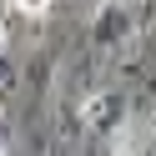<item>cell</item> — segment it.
<instances>
[{
    "mask_svg": "<svg viewBox=\"0 0 156 156\" xmlns=\"http://www.w3.org/2000/svg\"><path fill=\"white\" fill-rule=\"evenodd\" d=\"M141 20H146L141 0H101L96 5V20H91V35H96L101 51H121V45L136 41Z\"/></svg>",
    "mask_w": 156,
    "mask_h": 156,
    "instance_id": "6da1fadb",
    "label": "cell"
},
{
    "mask_svg": "<svg viewBox=\"0 0 156 156\" xmlns=\"http://www.w3.org/2000/svg\"><path fill=\"white\" fill-rule=\"evenodd\" d=\"M0 55H5V20H0Z\"/></svg>",
    "mask_w": 156,
    "mask_h": 156,
    "instance_id": "277c9868",
    "label": "cell"
},
{
    "mask_svg": "<svg viewBox=\"0 0 156 156\" xmlns=\"http://www.w3.org/2000/svg\"><path fill=\"white\" fill-rule=\"evenodd\" d=\"M51 5H55V0H15V10H25L30 20H41V15H51Z\"/></svg>",
    "mask_w": 156,
    "mask_h": 156,
    "instance_id": "3957f363",
    "label": "cell"
},
{
    "mask_svg": "<svg viewBox=\"0 0 156 156\" xmlns=\"http://www.w3.org/2000/svg\"><path fill=\"white\" fill-rule=\"evenodd\" d=\"M151 131H156V111H151Z\"/></svg>",
    "mask_w": 156,
    "mask_h": 156,
    "instance_id": "5b68a950",
    "label": "cell"
},
{
    "mask_svg": "<svg viewBox=\"0 0 156 156\" xmlns=\"http://www.w3.org/2000/svg\"><path fill=\"white\" fill-rule=\"evenodd\" d=\"M5 5H15V0H5Z\"/></svg>",
    "mask_w": 156,
    "mask_h": 156,
    "instance_id": "8992f818",
    "label": "cell"
},
{
    "mask_svg": "<svg viewBox=\"0 0 156 156\" xmlns=\"http://www.w3.org/2000/svg\"><path fill=\"white\" fill-rule=\"evenodd\" d=\"M81 126L96 136H116L126 126V96L121 91H91L81 106Z\"/></svg>",
    "mask_w": 156,
    "mask_h": 156,
    "instance_id": "7a4b0ae2",
    "label": "cell"
}]
</instances>
